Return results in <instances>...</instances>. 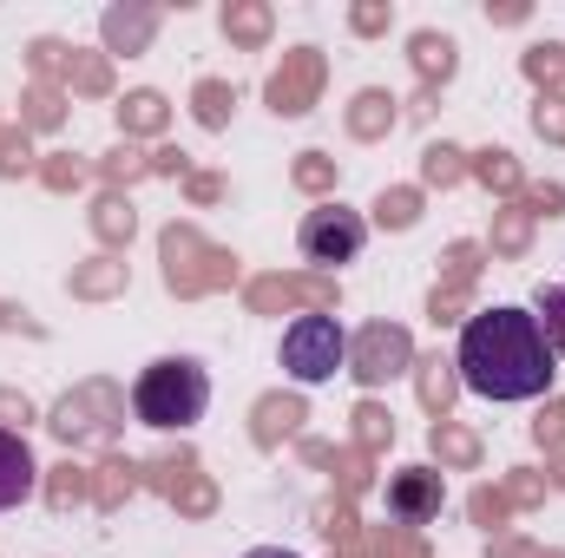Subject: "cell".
Listing matches in <instances>:
<instances>
[{
	"label": "cell",
	"mask_w": 565,
	"mask_h": 558,
	"mask_svg": "<svg viewBox=\"0 0 565 558\" xmlns=\"http://www.w3.org/2000/svg\"><path fill=\"white\" fill-rule=\"evenodd\" d=\"M408 362H415V342H408L402 322H369V329L349 342V375H355L362 388H382V382L408 375Z\"/></svg>",
	"instance_id": "5"
},
{
	"label": "cell",
	"mask_w": 565,
	"mask_h": 558,
	"mask_svg": "<svg viewBox=\"0 0 565 558\" xmlns=\"http://www.w3.org/2000/svg\"><path fill=\"white\" fill-rule=\"evenodd\" d=\"M26 164H33V151H26V126H20V132H0V171L20 178Z\"/></svg>",
	"instance_id": "33"
},
{
	"label": "cell",
	"mask_w": 565,
	"mask_h": 558,
	"mask_svg": "<svg viewBox=\"0 0 565 558\" xmlns=\"http://www.w3.org/2000/svg\"><path fill=\"white\" fill-rule=\"evenodd\" d=\"M73 289H79V296H106V289H119V264H93V270H79Z\"/></svg>",
	"instance_id": "34"
},
{
	"label": "cell",
	"mask_w": 565,
	"mask_h": 558,
	"mask_svg": "<svg viewBox=\"0 0 565 558\" xmlns=\"http://www.w3.org/2000/svg\"><path fill=\"white\" fill-rule=\"evenodd\" d=\"M296 420H302V401H264V408H257V440L270 447V440H277V433H289Z\"/></svg>",
	"instance_id": "23"
},
{
	"label": "cell",
	"mask_w": 565,
	"mask_h": 558,
	"mask_svg": "<svg viewBox=\"0 0 565 558\" xmlns=\"http://www.w3.org/2000/svg\"><path fill=\"white\" fill-rule=\"evenodd\" d=\"M349 26H355L362 40H375V33L395 26V7H388V0H362V7H349Z\"/></svg>",
	"instance_id": "26"
},
{
	"label": "cell",
	"mask_w": 565,
	"mask_h": 558,
	"mask_svg": "<svg viewBox=\"0 0 565 558\" xmlns=\"http://www.w3.org/2000/svg\"><path fill=\"white\" fill-rule=\"evenodd\" d=\"M191 106H198V126H231V106H237V93L224 86V79H198V93H191Z\"/></svg>",
	"instance_id": "19"
},
{
	"label": "cell",
	"mask_w": 565,
	"mask_h": 558,
	"mask_svg": "<svg viewBox=\"0 0 565 558\" xmlns=\"http://www.w3.org/2000/svg\"><path fill=\"white\" fill-rule=\"evenodd\" d=\"M244 558H302V552H282V546H257V552H244Z\"/></svg>",
	"instance_id": "46"
},
{
	"label": "cell",
	"mask_w": 565,
	"mask_h": 558,
	"mask_svg": "<svg viewBox=\"0 0 565 558\" xmlns=\"http://www.w3.org/2000/svg\"><path fill=\"white\" fill-rule=\"evenodd\" d=\"M533 132H540V139H565V99L559 93H546V99L533 106Z\"/></svg>",
	"instance_id": "32"
},
{
	"label": "cell",
	"mask_w": 565,
	"mask_h": 558,
	"mask_svg": "<svg viewBox=\"0 0 565 558\" xmlns=\"http://www.w3.org/2000/svg\"><path fill=\"white\" fill-rule=\"evenodd\" d=\"M553 348L533 322V309H480L467 315L460 329V348H454V375L467 395L480 401H540L553 388Z\"/></svg>",
	"instance_id": "1"
},
{
	"label": "cell",
	"mask_w": 565,
	"mask_h": 558,
	"mask_svg": "<svg viewBox=\"0 0 565 558\" xmlns=\"http://www.w3.org/2000/svg\"><path fill=\"white\" fill-rule=\"evenodd\" d=\"M211 408V375L191 362V355H164V362H151L139 382H132V415L145 427H158V433H171V427H198Z\"/></svg>",
	"instance_id": "2"
},
{
	"label": "cell",
	"mask_w": 565,
	"mask_h": 558,
	"mask_svg": "<svg viewBox=\"0 0 565 558\" xmlns=\"http://www.w3.org/2000/svg\"><path fill=\"white\" fill-rule=\"evenodd\" d=\"M460 171H467V164H460V151H454V144H427V151H422V178H427V184H454Z\"/></svg>",
	"instance_id": "25"
},
{
	"label": "cell",
	"mask_w": 565,
	"mask_h": 558,
	"mask_svg": "<svg viewBox=\"0 0 565 558\" xmlns=\"http://www.w3.org/2000/svg\"><path fill=\"white\" fill-rule=\"evenodd\" d=\"M408 53H415V73H422L427 93H434L440 79H454V66H460V46H454L447 33H415V40H408Z\"/></svg>",
	"instance_id": "12"
},
{
	"label": "cell",
	"mask_w": 565,
	"mask_h": 558,
	"mask_svg": "<svg viewBox=\"0 0 565 558\" xmlns=\"http://www.w3.org/2000/svg\"><path fill=\"white\" fill-rule=\"evenodd\" d=\"M40 178H46V184H53V191H73V184H79V178H86V164H73V158H53V164H46V171H40Z\"/></svg>",
	"instance_id": "39"
},
{
	"label": "cell",
	"mask_w": 565,
	"mask_h": 558,
	"mask_svg": "<svg viewBox=\"0 0 565 558\" xmlns=\"http://www.w3.org/2000/svg\"><path fill=\"white\" fill-rule=\"evenodd\" d=\"M316 93H322V53H316V46H289L282 66L270 73V86H264L270 112H277V119H302V112L316 106Z\"/></svg>",
	"instance_id": "7"
},
{
	"label": "cell",
	"mask_w": 565,
	"mask_h": 558,
	"mask_svg": "<svg viewBox=\"0 0 565 558\" xmlns=\"http://www.w3.org/2000/svg\"><path fill=\"white\" fill-rule=\"evenodd\" d=\"M395 126V99L388 93H355V106H349V132L355 139H382Z\"/></svg>",
	"instance_id": "15"
},
{
	"label": "cell",
	"mask_w": 565,
	"mask_h": 558,
	"mask_svg": "<svg viewBox=\"0 0 565 558\" xmlns=\"http://www.w3.org/2000/svg\"><path fill=\"white\" fill-rule=\"evenodd\" d=\"M282 302H309L329 315V282H302V277H270V282H250V309H282Z\"/></svg>",
	"instance_id": "13"
},
{
	"label": "cell",
	"mask_w": 565,
	"mask_h": 558,
	"mask_svg": "<svg viewBox=\"0 0 565 558\" xmlns=\"http://www.w3.org/2000/svg\"><path fill=\"white\" fill-rule=\"evenodd\" d=\"M375 217H382L388 230H408V224L422 217V191H382V204H375Z\"/></svg>",
	"instance_id": "22"
},
{
	"label": "cell",
	"mask_w": 565,
	"mask_h": 558,
	"mask_svg": "<svg viewBox=\"0 0 565 558\" xmlns=\"http://www.w3.org/2000/svg\"><path fill=\"white\" fill-rule=\"evenodd\" d=\"M231 277V257L224 250H211L198 230H184V224H171L164 230V282L178 289V296H198V289H211V282Z\"/></svg>",
	"instance_id": "6"
},
{
	"label": "cell",
	"mask_w": 565,
	"mask_h": 558,
	"mask_svg": "<svg viewBox=\"0 0 565 558\" xmlns=\"http://www.w3.org/2000/svg\"><path fill=\"white\" fill-rule=\"evenodd\" d=\"M158 7H145V0H126V7H106L99 13V40H106V53H145L151 46V33H158Z\"/></svg>",
	"instance_id": "10"
},
{
	"label": "cell",
	"mask_w": 565,
	"mask_h": 558,
	"mask_svg": "<svg viewBox=\"0 0 565 558\" xmlns=\"http://www.w3.org/2000/svg\"><path fill=\"white\" fill-rule=\"evenodd\" d=\"M93 493H99V506H113L119 493H132V466H119V460H113V466H106V480H99Z\"/></svg>",
	"instance_id": "37"
},
{
	"label": "cell",
	"mask_w": 565,
	"mask_h": 558,
	"mask_svg": "<svg viewBox=\"0 0 565 558\" xmlns=\"http://www.w3.org/2000/svg\"><path fill=\"white\" fill-rule=\"evenodd\" d=\"M217 191H224V184H217V178H191V197H198V204H211V197H217Z\"/></svg>",
	"instance_id": "44"
},
{
	"label": "cell",
	"mask_w": 565,
	"mask_h": 558,
	"mask_svg": "<svg viewBox=\"0 0 565 558\" xmlns=\"http://www.w3.org/2000/svg\"><path fill=\"white\" fill-rule=\"evenodd\" d=\"M487 20H493V26H520V20H526V7H487Z\"/></svg>",
	"instance_id": "43"
},
{
	"label": "cell",
	"mask_w": 565,
	"mask_h": 558,
	"mask_svg": "<svg viewBox=\"0 0 565 558\" xmlns=\"http://www.w3.org/2000/svg\"><path fill=\"white\" fill-rule=\"evenodd\" d=\"M375 558H422V546H415V539H408V526H402V533H382Z\"/></svg>",
	"instance_id": "41"
},
{
	"label": "cell",
	"mask_w": 565,
	"mask_h": 558,
	"mask_svg": "<svg viewBox=\"0 0 565 558\" xmlns=\"http://www.w3.org/2000/svg\"><path fill=\"white\" fill-rule=\"evenodd\" d=\"M60 112H66V86L33 79V86H26V99H20V126H60Z\"/></svg>",
	"instance_id": "18"
},
{
	"label": "cell",
	"mask_w": 565,
	"mask_h": 558,
	"mask_svg": "<svg viewBox=\"0 0 565 558\" xmlns=\"http://www.w3.org/2000/svg\"><path fill=\"white\" fill-rule=\"evenodd\" d=\"M533 433H540V447H559V440H565V401H553L546 415L533 420Z\"/></svg>",
	"instance_id": "38"
},
{
	"label": "cell",
	"mask_w": 565,
	"mask_h": 558,
	"mask_svg": "<svg viewBox=\"0 0 565 558\" xmlns=\"http://www.w3.org/2000/svg\"><path fill=\"white\" fill-rule=\"evenodd\" d=\"M60 79H66L73 93H93V99H99V93H113V66H106V53H79V46H73V60H66V73H60Z\"/></svg>",
	"instance_id": "17"
},
{
	"label": "cell",
	"mask_w": 565,
	"mask_h": 558,
	"mask_svg": "<svg viewBox=\"0 0 565 558\" xmlns=\"http://www.w3.org/2000/svg\"><path fill=\"white\" fill-rule=\"evenodd\" d=\"M434 453H440V460H460V466H467V460H473L480 447H473V433H454V427L440 420V427H434Z\"/></svg>",
	"instance_id": "31"
},
{
	"label": "cell",
	"mask_w": 565,
	"mask_h": 558,
	"mask_svg": "<svg viewBox=\"0 0 565 558\" xmlns=\"http://www.w3.org/2000/svg\"><path fill=\"white\" fill-rule=\"evenodd\" d=\"M533 322H540L546 348H553V355H565V282H546V289L533 296Z\"/></svg>",
	"instance_id": "16"
},
{
	"label": "cell",
	"mask_w": 565,
	"mask_h": 558,
	"mask_svg": "<svg viewBox=\"0 0 565 558\" xmlns=\"http://www.w3.org/2000/svg\"><path fill=\"white\" fill-rule=\"evenodd\" d=\"M224 40L231 46H264L270 40V7L264 0H231L224 7Z\"/></svg>",
	"instance_id": "14"
},
{
	"label": "cell",
	"mask_w": 565,
	"mask_h": 558,
	"mask_svg": "<svg viewBox=\"0 0 565 558\" xmlns=\"http://www.w3.org/2000/svg\"><path fill=\"white\" fill-rule=\"evenodd\" d=\"M119 408V395L106 388V382H93V388H79V395H66L60 408H53V433L60 440H106L119 420H106Z\"/></svg>",
	"instance_id": "8"
},
{
	"label": "cell",
	"mask_w": 565,
	"mask_h": 558,
	"mask_svg": "<svg viewBox=\"0 0 565 558\" xmlns=\"http://www.w3.org/2000/svg\"><path fill=\"white\" fill-rule=\"evenodd\" d=\"M388 433H395V427H388L382 408H362V415H355V440H362V447H382Z\"/></svg>",
	"instance_id": "35"
},
{
	"label": "cell",
	"mask_w": 565,
	"mask_h": 558,
	"mask_svg": "<svg viewBox=\"0 0 565 558\" xmlns=\"http://www.w3.org/2000/svg\"><path fill=\"white\" fill-rule=\"evenodd\" d=\"M454 362H427V375H422V401L434 408V415H447V395H454V375H447Z\"/></svg>",
	"instance_id": "29"
},
{
	"label": "cell",
	"mask_w": 565,
	"mask_h": 558,
	"mask_svg": "<svg viewBox=\"0 0 565 558\" xmlns=\"http://www.w3.org/2000/svg\"><path fill=\"white\" fill-rule=\"evenodd\" d=\"M93 224H99L106 244H119V237H132V204H126V197H106V204L93 211Z\"/></svg>",
	"instance_id": "27"
},
{
	"label": "cell",
	"mask_w": 565,
	"mask_h": 558,
	"mask_svg": "<svg viewBox=\"0 0 565 558\" xmlns=\"http://www.w3.org/2000/svg\"><path fill=\"white\" fill-rule=\"evenodd\" d=\"M119 126H126V132H158V126H164V99H158V93H126Z\"/></svg>",
	"instance_id": "20"
},
{
	"label": "cell",
	"mask_w": 565,
	"mask_h": 558,
	"mask_svg": "<svg viewBox=\"0 0 565 558\" xmlns=\"http://www.w3.org/2000/svg\"><path fill=\"white\" fill-rule=\"evenodd\" d=\"M473 519L487 526V519H507V500L500 493H473Z\"/></svg>",
	"instance_id": "42"
},
{
	"label": "cell",
	"mask_w": 565,
	"mask_h": 558,
	"mask_svg": "<svg viewBox=\"0 0 565 558\" xmlns=\"http://www.w3.org/2000/svg\"><path fill=\"white\" fill-rule=\"evenodd\" d=\"M296 184H302V191H329V184H335V158L302 151V158H296Z\"/></svg>",
	"instance_id": "28"
},
{
	"label": "cell",
	"mask_w": 565,
	"mask_h": 558,
	"mask_svg": "<svg viewBox=\"0 0 565 558\" xmlns=\"http://www.w3.org/2000/svg\"><path fill=\"white\" fill-rule=\"evenodd\" d=\"M296 244H302V257H309L316 270H342V264L362 257V244H369V217L349 211V204H316V211L302 217Z\"/></svg>",
	"instance_id": "4"
},
{
	"label": "cell",
	"mask_w": 565,
	"mask_h": 558,
	"mask_svg": "<svg viewBox=\"0 0 565 558\" xmlns=\"http://www.w3.org/2000/svg\"><path fill=\"white\" fill-rule=\"evenodd\" d=\"M559 486H565V466H559Z\"/></svg>",
	"instance_id": "47"
},
{
	"label": "cell",
	"mask_w": 565,
	"mask_h": 558,
	"mask_svg": "<svg viewBox=\"0 0 565 558\" xmlns=\"http://www.w3.org/2000/svg\"><path fill=\"white\" fill-rule=\"evenodd\" d=\"M145 171H151V158H139V151H132V144H126V151H113V158H106V178H119V184H126V178H145Z\"/></svg>",
	"instance_id": "36"
},
{
	"label": "cell",
	"mask_w": 565,
	"mask_h": 558,
	"mask_svg": "<svg viewBox=\"0 0 565 558\" xmlns=\"http://www.w3.org/2000/svg\"><path fill=\"white\" fill-rule=\"evenodd\" d=\"M33 486H40L33 447L20 440V427H0V513H13L20 500H33Z\"/></svg>",
	"instance_id": "11"
},
{
	"label": "cell",
	"mask_w": 565,
	"mask_h": 558,
	"mask_svg": "<svg viewBox=\"0 0 565 558\" xmlns=\"http://www.w3.org/2000/svg\"><path fill=\"white\" fill-rule=\"evenodd\" d=\"M526 217L533 211H507L500 217V250H526Z\"/></svg>",
	"instance_id": "40"
},
{
	"label": "cell",
	"mask_w": 565,
	"mask_h": 558,
	"mask_svg": "<svg viewBox=\"0 0 565 558\" xmlns=\"http://www.w3.org/2000/svg\"><path fill=\"white\" fill-rule=\"evenodd\" d=\"M335 368H349V335H342V322L322 315V309L296 315V322L282 329V375H289L296 388H316V382H329Z\"/></svg>",
	"instance_id": "3"
},
{
	"label": "cell",
	"mask_w": 565,
	"mask_h": 558,
	"mask_svg": "<svg viewBox=\"0 0 565 558\" xmlns=\"http://www.w3.org/2000/svg\"><path fill=\"white\" fill-rule=\"evenodd\" d=\"M440 500H447V486H440L434 466H402V473L388 480V519H395V526H427V519H440Z\"/></svg>",
	"instance_id": "9"
},
{
	"label": "cell",
	"mask_w": 565,
	"mask_h": 558,
	"mask_svg": "<svg viewBox=\"0 0 565 558\" xmlns=\"http://www.w3.org/2000/svg\"><path fill=\"white\" fill-rule=\"evenodd\" d=\"M66 60H73V46H66V40H33V46H26V66H33L40 79H60V73H66Z\"/></svg>",
	"instance_id": "24"
},
{
	"label": "cell",
	"mask_w": 565,
	"mask_h": 558,
	"mask_svg": "<svg viewBox=\"0 0 565 558\" xmlns=\"http://www.w3.org/2000/svg\"><path fill=\"white\" fill-rule=\"evenodd\" d=\"M526 73H533L540 86L565 79V46H526Z\"/></svg>",
	"instance_id": "30"
},
{
	"label": "cell",
	"mask_w": 565,
	"mask_h": 558,
	"mask_svg": "<svg viewBox=\"0 0 565 558\" xmlns=\"http://www.w3.org/2000/svg\"><path fill=\"white\" fill-rule=\"evenodd\" d=\"M0 415H13V420H26V401H13V395H0Z\"/></svg>",
	"instance_id": "45"
},
{
	"label": "cell",
	"mask_w": 565,
	"mask_h": 558,
	"mask_svg": "<svg viewBox=\"0 0 565 558\" xmlns=\"http://www.w3.org/2000/svg\"><path fill=\"white\" fill-rule=\"evenodd\" d=\"M473 171H480V184H487V191H513V184H520L513 151H480V158H473Z\"/></svg>",
	"instance_id": "21"
}]
</instances>
